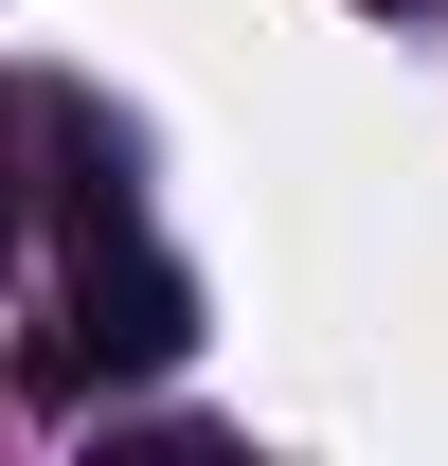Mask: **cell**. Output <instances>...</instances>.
I'll return each mask as SVG.
<instances>
[{
	"instance_id": "cell-1",
	"label": "cell",
	"mask_w": 448,
	"mask_h": 466,
	"mask_svg": "<svg viewBox=\"0 0 448 466\" xmlns=\"http://www.w3.org/2000/svg\"><path fill=\"white\" fill-rule=\"evenodd\" d=\"M179 341H198V288H179L162 251H108V233H90V288H72V341L36 359V377H55V395H90V377H162Z\"/></svg>"
},
{
	"instance_id": "cell-2",
	"label": "cell",
	"mask_w": 448,
	"mask_h": 466,
	"mask_svg": "<svg viewBox=\"0 0 448 466\" xmlns=\"http://www.w3.org/2000/svg\"><path fill=\"white\" fill-rule=\"evenodd\" d=\"M0 251H18V108H0Z\"/></svg>"
}]
</instances>
